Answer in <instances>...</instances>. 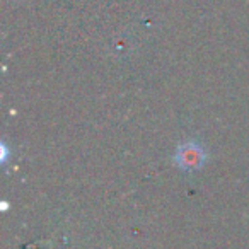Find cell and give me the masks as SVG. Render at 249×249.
<instances>
[{"label":"cell","mask_w":249,"mask_h":249,"mask_svg":"<svg viewBox=\"0 0 249 249\" xmlns=\"http://www.w3.org/2000/svg\"><path fill=\"white\" fill-rule=\"evenodd\" d=\"M203 160H205L203 149L193 142L179 145V149H178V152H176V162L179 164L184 171L198 169V167H201Z\"/></svg>","instance_id":"cell-1"}]
</instances>
